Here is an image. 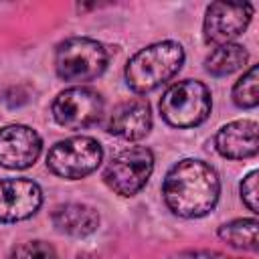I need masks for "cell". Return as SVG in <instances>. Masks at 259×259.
Segmentation results:
<instances>
[{
  "instance_id": "1",
  "label": "cell",
  "mask_w": 259,
  "mask_h": 259,
  "mask_svg": "<svg viewBox=\"0 0 259 259\" xmlns=\"http://www.w3.org/2000/svg\"><path fill=\"white\" fill-rule=\"evenodd\" d=\"M221 180L214 168L196 158L176 162L162 184L166 206L182 219H198L208 214L219 200Z\"/></svg>"
},
{
  "instance_id": "2",
  "label": "cell",
  "mask_w": 259,
  "mask_h": 259,
  "mask_svg": "<svg viewBox=\"0 0 259 259\" xmlns=\"http://www.w3.org/2000/svg\"><path fill=\"white\" fill-rule=\"evenodd\" d=\"M184 63V49L180 42L162 40L138 51L125 65L127 87L136 93H150L170 81Z\"/></svg>"
},
{
  "instance_id": "3",
  "label": "cell",
  "mask_w": 259,
  "mask_h": 259,
  "mask_svg": "<svg viewBox=\"0 0 259 259\" xmlns=\"http://www.w3.org/2000/svg\"><path fill=\"white\" fill-rule=\"evenodd\" d=\"M109 63L107 49L87 36H71L57 45L55 51V71L59 79L71 83H85L97 79Z\"/></svg>"
},
{
  "instance_id": "4",
  "label": "cell",
  "mask_w": 259,
  "mask_h": 259,
  "mask_svg": "<svg viewBox=\"0 0 259 259\" xmlns=\"http://www.w3.org/2000/svg\"><path fill=\"white\" fill-rule=\"evenodd\" d=\"M212 107L210 91L204 83L184 79L166 89L160 99V113L166 123L174 127H196L200 125Z\"/></svg>"
},
{
  "instance_id": "5",
  "label": "cell",
  "mask_w": 259,
  "mask_h": 259,
  "mask_svg": "<svg viewBox=\"0 0 259 259\" xmlns=\"http://www.w3.org/2000/svg\"><path fill=\"white\" fill-rule=\"evenodd\" d=\"M103 150L95 138L73 136L57 142L47 154V168L61 178L79 180L97 170L101 164Z\"/></svg>"
},
{
  "instance_id": "6",
  "label": "cell",
  "mask_w": 259,
  "mask_h": 259,
  "mask_svg": "<svg viewBox=\"0 0 259 259\" xmlns=\"http://www.w3.org/2000/svg\"><path fill=\"white\" fill-rule=\"evenodd\" d=\"M154 170V156L144 146H132L111 158L103 170L105 184L119 196L138 194L150 180Z\"/></svg>"
},
{
  "instance_id": "7",
  "label": "cell",
  "mask_w": 259,
  "mask_h": 259,
  "mask_svg": "<svg viewBox=\"0 0 259 259\" xmlns=\"http://www.w3.org/2000/svg\"><path fill=\"white\" fill-rule=\"evenodd\" d=\"M51 111L59 125L69 130H85L101 119L103 97L91 87L75 85L55 97Z\"/></svg>"
},
{
  "instance_id": "8",
  "label": "cell",
  "mask_w": 259,
  "mask_h": 259,
  "mask_svg": "<svg viewBox=\"0 0 259 259\" xmlns=\"http://www.w3.org/2000/svg\"><path fill=\"white\" fill-rule=\"evenodd\" d=\"M253 4L249 2H212L204 12L202 36L206 45H227L249 26Z\"/></svg>"
},
{
  "instance_id": "9",
  "label": "cell",
  "mask_w": 259,
  "mask_h": 259,
  "mask_svg": "<svg viewBox=\"0 0 259 259\" xmlns=\"http://www.w3.org/2000/svg\"><path fill=\"white\" fill-rule=\"evenodd\" d=\"M42 150L40 136L22 123H12L0 130V166L24 170L36 162Z\"/></svg>"
},
{
  "instance_id": "10",
  "label": "cell",
  "mask_w": 259,
  "mask_h": 259,
  "mask_svg": "<svg viewBox=\"0 0 259 259\" xmlns=\"http://www.w3.org/2000/svg\"><path fill=\"white\" fill-rule=\"evenodd\" d=\"M42 204V190L28 178L0 180V223H16L32 217Z\"/></svg>"
},
{
  "instance_id": "11",
  "label": "cell",
  "mask_w": 259,
  "mask_h": 259,
  "mask_svg": "<svg viewBox=\"0 0 259 259\" xmlns=\"http://www.w3.org/2000/svg\"><path fill=\"white\" fill-rule=\"evenodd\" d=\"M150 130H152V111L148 101L140 97L117 103L107 117V132L127 142L146 138Z\"/></svg>"
},
{
  "instance_id": "12",
  "label": "cell",
  "mask_w": 259,
  "mask_h": 259,
  "mask_svg": "<svg viewBox=\"0 0 259 259\" xmlns=\"http://www.w3.org/2000/svg\"><path fill=\"white\" fill-rule=\"evenodd\" d=\"M214 146L219 154L229 160L253 158L259 150L257 123L253 119H237L223 125L214 136Z\"/></svg>"
},
{
  "instance_id": "13",
  "label": "cell",
  "mask_w": 259,
  "mask_h": 259,
  "mask_svg": "<svg viewBox=\"0 0 259 259\" xmlns=\"http://www.w3.org/2000/svg\"><path fill=\"white\" fill-rule=\"evenodd\" d=\"M51 221L59 233L71 237H87L99 227V212L83 202H65L55 206Z\"/></svg>"
},
{
  "instance_id": "14",
  "label": "cell",
  "mask_w": 259,
  "mask_h": 259,
  "mask_svg": "<svg viewBox=\"0 0 259 259\" xmlns=\"http://www.w3.org/2000/svg\"><path fill=\"white\" fill-rule=\"evenodd\" d=\"M247 59H249V53L245 51V47L237 42H227V45L214 47L208 53V57L204 59V69L214 77H225L245 67Z\"/></svg>"
},
{
  "instance_id": "15",
  "label": "cell",
  "mask_w": 259,
  "mask_h": 259,
  "mask_svg": "<svg viewBox=\"0 0 259 259\" xmlns=\"http://www.w3.org/2000/svg\"><path fill=\"white\" fill-rule=\"evenodd\" d=\"M257 231H259L257 219H235V221L219 227V237L235 249L257 251L259 249Z\"/></svg>"
},
{
  "instance_id": "16",
  "label": "cell",
  "mask_w": 259,
  "mask_h": 259,
  "mask_svg": "<svg viewBox=\"0 0 259 259\" xmlns=\"http://www.w3.org/2000/svg\"><path fill=\"white\" fill-rule=\"evenodd\" d=\"M259 69L257 65H251L241 77L239 81L233 85V101L235 105L243 107V109H251L259 103V91H257V83H259Z\"/></svg>"
},
{
  "instance_id": "17",
  "label": "cell",
  "mask_w": 259,
  "mask_h": 259,
  "mask_svg": "<svg viewBox=\"0 0 259 259\" xmlns=\"http://www.w3.org/2000/svg\"><path fill=\"white\" fill-rule=\"evenodd\" d=\"M8 259H59L57 251L45 241H26L10 251Z\"/></svg>"
},
{
  "instance_id": "18",
  "label": "cell",
  "mask_w": 259,
  "mask_h": 259,
  "mask_svg": "<svg viewBox=\"0 0 259 259\" xmlns=\"http://www.w3.org/2000/svg\"><path fill=\"white\" fill-rule=\"evenodd\" d=\"M257 170H251L243 180H241V198L247 204L251 212H259V194H257Z\"/></svg>"
},
{
  "instance_id": "19",
  "label": "cell",
  "mask_w": 259,
  "mask_h": 259,
  "mask_svg": "<svg viewBox=\"0 0 259 259\" xmlns=\"http://www.w3.org/2000/svg\"><path fill=\"white\" fill-rule=\"evenodd\" d=\"M172 259H239V257H229L219 251H208V249H188L176 253Z\"/></svg>"
}]
</instances>
